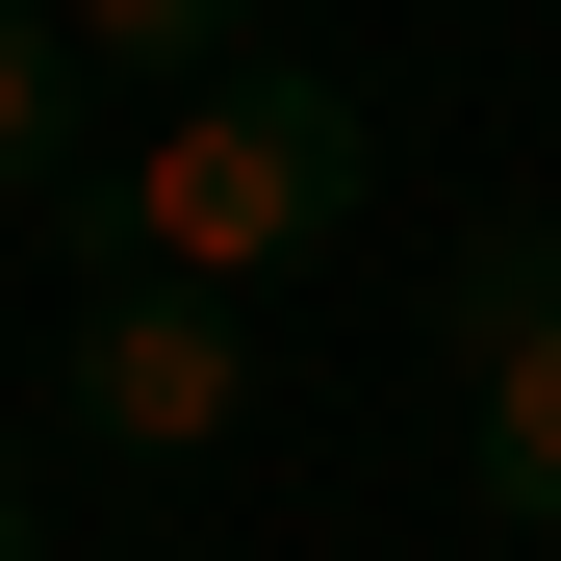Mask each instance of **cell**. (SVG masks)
<instances>
[{
    "instance_id": "obj_4",
    "label": "cell",
    "mask_w": 561,
    "mask_h": 561,
    "mask_svg": "<svg viewBox=\"0 0 561 561\" xmlns=\"http://www.w3.org/2000/svg\"><path fill=\"white\" fill-rule=\"evenodd\" d=\"M77 77H128V103H205V77H255V0H51Z\"/></svg>"
},
{
    "instance_id": "obj_5",
    "label": "cell",
    "mask_w": 561,
    "mask_h": 561,
    "mask_svg": "<svg viewBox=\"0 0 561 561\" xmlns=\"http://www.w3.org/2000/svg\"><path fill=\"white\" fill-rule=\"evenodd\" d=\"M77 103H103V77H77V26H51V0H0V205L77 153Z\"/></svg>"
},
{
    "instance_id": "obj_2",
    "label": "cell",
    "mask_w": 561,
    "mask_h": 561,
    "mask_svg": "<svg viewBox=\"0 0 561 561\" xmlns=\"http://www.w3.org/2000/svg\"><path fill=\"white\" fill-rule=\"evenodd\" d=\"M434 409H459V511L561 536V179L434 230Z\"/></svg>"
},
{
    "instance_id": "obj_1",
    "label": "cell",
    "mask_w": 561,
    "mask_h": 561,
    "mask_svg": "<svg viewBox=\"0 0 561 561\" xmlns=\"http://www.w3.org/2000/svg\"><path fill=\"white\" fill-rule=\"evenodd\" d=\"M357 179H383L357 103H332L307 51H255V77H205V103H153L77 230H103V280H230V307H255V280H307L357 230Z\"/></svg>"
},
{
    "instance_id": "obj_6",
    "label": "cell",
    "mask_w": 561,
    "mask_h": 561,
    "mask_svg": "<svg viewBox=\"0 0 561 561\" xmlns=\"http://www.w3.org/2000/svg\"><path fill=\"white\" fill-rule=\"evenodd\" d=\"M0 561H51V485H26V459H0Z\"/></svg>"
},
{
    "instance_id": "obj_3",
    "label": "cell",
    "mask_w": 561,
    "mask_h": 561,
    "mask_svg": "<svg viewBox=\"0 0 561 561\" xmlns=\"http://www.w3.org/2000/svg\"><path fill=\"white\" fill-rule=\"evenodd\" d=\"M51 409L103 459H230L255 434V307L230 280H103V307L51 332Z\"/></svg>"
}]
</instances>
